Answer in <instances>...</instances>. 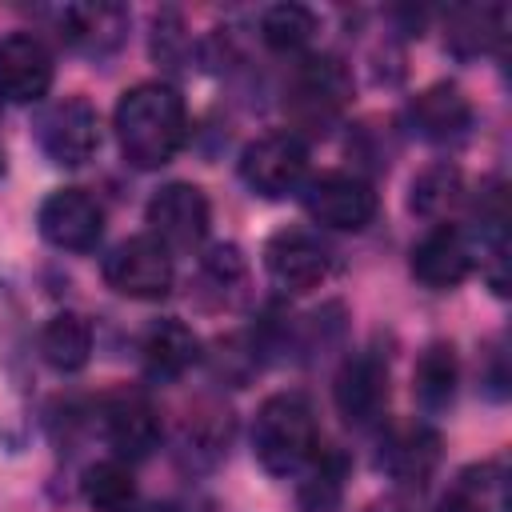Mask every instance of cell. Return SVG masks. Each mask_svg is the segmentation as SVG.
Wrapping results in <instances>:
<instances>
[{
  "label": "cell",
  "instance_id": "obj_4",
  "mask_svg": "<svg viewBox=\"0 0 512 512\" xmlns=\"http://www.w3.org/2000/svg\"><path fill=\"white\" fill-rule=\"evenodd\" d=\"M240 180L256 196H268V200H280V196L304 188V180H308V144H304V136L292 132V128L256 136L240 152Z\"/></svg>",
  "mask_w": 512,
  "mask_h": 512
},
{
  "label": "cell",
  "instance_id": "obj_16",
  "mask_svg": "<svg viewBox=\"0 0 512 512\" xmlns=\"http://www.w3.org/2000/svg\"><path fill=\"white\" fill-rule=\"evenodd\" d=\"M392 480L400 484H428V476L440 464V436L428 424H396L380 440V460H376Z\"/></svg>",
  "mask_w": 512,
  "mask_h": 512
},
{
  "label": "cell",
  "instance_id": "obj_26",
  "mask_svg": "<svg viewBox=\"0 0 512 512\" xmlns=\"http://www.w3.org/2000/svg\"><path fill=\"white\" fill-rule=\"evenodd\" d=\"M500 24H504V8H460V12H452L448 44H452L456 56L488 52L504 36Z\"/></svg>",
  "mask_w": 512,
  "mask_h": 512
},
{
  "label": "cell",
  "instance_id": "obj_9",
  "mask_svg": "<svg viewBox=\"0 0 512 512\" xmlns=\"http://www.w3.org/2000/svg\"><path fill=\"white\" fill-rule=\"evenodd\" d=\"M328 268H332V256L324 240L308 228H280L264 244V272L280 292H292V296L312 292L324 284Z\"/></svg>",
  "mask_w": 512,
  "mask_h": 512
},
{
  "label": "cell",
  "instance_id": "obj_6",
  "mask_svg": "<svg viewBox=\"0 0 512 512\" xmlns=\"http://www.w3.org/2000/svg\"><path fill=\"white\" fill-rule=\"evenodd\" d=\"M36 140L52 164L80 168L100 148V116L84 96H60L40 112Z\"/></svg>",
  "mask_w": 512,
  "mask_h": 512
},
{
  "label": "cell",
  "instance_id": "obj_18",
  "mask_svg": "<svg viewBox=\"0 0 512 512\" xmlns=\"http://www.w3.org/2000/svg\"><path fill=\"white\" fill-rule=\"evenodd\" d=\"M440 512H512L508 464L500 456H492V460L460 468L440 500Z\"/></svg>",
  "mask_w": 512,
  "mask_h": 512
},
{
  "label": "cell",
  "instance_id": "obj_7",
  "mask_svg": "<svg viewBox=\"0 0 512 512\" xmlns=\"http://www.w3.org/2000/svg\"><path fill=\"white\" fill-rule=\"evenodd\" d=\"M304 212L324 224V228H336V232H360L372 224L380 200L372 192L368 180L352 176V172H324V176H312L304 180Z\"/></svg>",
  "mask_w": 512,
  "mask_h": 512
},
{
  "label": "cell",
  "instance_id": "obj_19",
  "mask_svg": "<svg viewBox=\"0 0 512 512\" xmlns=\"http://www.w3.org/2000/svg\"><path fill=\"white\" fill-rule=\"evenodd\" d=\"M140 360L152 380H180L200 360V340L184 320H156L140 340Z\"/></svg>",
  "mask_w": 512,
  "mask_h": 512
},
{
  "label": "cell",
  "instance_id": "obj_12",
  "mask_svg": "<svg viewBox=\"0 0 512 512\" xmlns=\"http://www.w3.org/2000/svg\"><path fill=\"white\" fill-rule=\"evenodd\" d=\"M332 400H336V412L344 416V424H352V428H368L372 420H380V412L388 404V368H384V360L372 356V352L348 356L336 372Z\"/></svg>",
  "mask_w": 512,
  "mask_h": 512
},
{
  "label": "cell",
  "instance_id": "obj_23",
  "mask_svg": "<svg viewBox=\"0 0 512 512\" xmlns=\"http://www.w3.org/2000/svg\"><path fill=\"white\" fill-rule=\"evenodd\" d=\"M412 392H416L424 412H440V408L452 404V396H456V352H452V344L436 340L420 352L416 372H412Z\"/></svg>",
  "mask_w": 512,
  "mask_h": 512
},
{
  "label": "cell",
  "instance_id": "obj_15",
  "mask_svg": "<svg viewBox=\"0 0 512 512\" xmlns=\"http://www.w3.org/2000/svg\"><path fill=\"white\" fill-rule=\"evenodd\" d=\"M408 120L416 136H424L428 144H460L472 128V104L456 84L440 80V84H428L408 104Z\"/></svg>",
  "mask_w": 512,
  "mask_h": 512
},
{
  "label": "cell",
  "instance_id": "obj_1",
  "mask_svg": "<svg viewBox=\"0 0 512 512\" xmlns=\"http://www.w3.org/2000/svg\"><path fill=\"white\" fill-rule=\"evenodd\" d=\"M112 128H116L124 164L140 172L164 168L184 148V136H188L184 96L164 80H144L116 100Z\"/></svg>",
  "mask_w": 512,
  "mask_h": 512
},
{
  "label": "cell",
  "instance_id": "obj_24",
  "mask_svg": "<svg viewBox=\"0 0 512 512\" xmlns=\"http://www.w3.org/2000/svg\"><path fill=\"white\" fill-rule=\"evenodd\" d=\"M464 200V176L456 164L440 160V164H428L416 180H412V196H408V208L424 220H444L456 204Z\"/></svg>",
  "mask_w": 512,
  "mask_h": 512
},
{
  "label": "cell",
  "instance_id": "obj_17",
  "mask_svg": "<svg viewBox=\"0 0 512 512\" xmlns=\"http://www.w3.org/2000/svg\"><path fill=\"white\" fill-rule=\"evenodd\" d=\"M56 24H60V36L88 52V56H108L120 48L124 32H128V12L120 4H64L56 12Z\"/></svg>",
  "mask_w": 512,
  "mask_h": 512
},
{
  "label": "cell",
  "instance_id": "obj_10",
  "mask_svg": "<svg viewBox=\"0 0 512 512\" xmlns=\"http://www.w3.org/2000/svg\"><path fill=\"white\" fill-rule=\"evenodd\" d=\"M40 236L60 252H92L104 236V208L84 188H56L40 204Z\"/></svg>",
  "mask_w": 512,
  "mask_h": 512
},
{
  "label": "cell",
  "instance_id": "obj_2",
  "mask_svg": "<svg viewBox=\"0 0 512 512\" xmlns=\"http://www.w3.org/2000/svg\"><path fill=\"white\" fill-rule=\"evenodd\" d=\"M252 452L264 472L292 476L312 464L320 452L316 436V412L300 392H276L256 408L252 420Z\"/></svg>",
  "mask_w": 512,
  "mask_h": 512
},
{
  "label": "cell",
  "instance_id": "obj_21",
  "mask_svg": "<svg viewBox=\"0 0 512 512\" xmlns=\"http://www.w3.org/2000/svg\"><path fill=\"white\" fill-rule=\"evenodd\" d=\"M36 344L56 372H80L92 356V324L80 312H56L44 320Z\"/></svg>",
  "mask_w": 512,
  "mask_h": 512
},
{
  "label": "cell",
  "instance_id": "obj_5",
  "mask_svg": "<svg viewBox=\"0 0 512 512\" xmlns=\"http://www.w3.org/2000/svg\"><path fill=\"white\" fill-rule=\"evenodd\" d=\"M172 252L152 236H128L104 256V284L128 300H160L172 292Z\"/></svg>",
  "mask_w": 512,
  "mask_h": 512
},
{
  "label": "cell",
  "instance_id": "obj_14",
  "mask_svg": "<svg viewBox=\"0 0 512 512\" xmlns=\"http://www.w3.org/2000/svg\"><path fill=\"white\" fill-rule=\"evenodd\" d=\"M472 264H476V248L452 224H432L416 240V248H412V276L424 288H436V292L464 284L468 272H472Z\"/></svg>",
  "mask_w": 512,
  "mask_h": 512
},
{
  "label": "cell",
  "instance_id": "obj_28",
  "mask_svg": "<svg viewBox=\"0 0 512 512\" xmlns=\"http://www.w3.org/2000/svg\"><path fill=\"white\" fill-rule=\"evenodd\" d=\"M184 44H188V36H184L180 12H172V8L156 12V16H152V56H156L160 64L176 68V64L184 60Z\"/></svg>",
  "mask_w": 512,
  "mask_h": 512
},
{
  "label": "cell",
  "instance_id": "obj_27",
  "mask_svg": "<svg viewBox=\"0 0 512 512\" xmlns=\"http://www.w3.org/2000/svg\"><path fill=\"white\" fill-rule=\"evenodd\" d=\"M312 472H308V480H304V488H300V500H304V508L308 512H332V504H336V496H340V476H344V460L340 456H312Z\"/></svg>",
  "mask_w": 512,
  "mask_h": 512
},
{
  "label": "cell",
  "instance_id": "obj_11",
  "mask_svg": "<svg viewBox=\"0 0 512 512\" xmlns=\"http://www.w3.org/2000/svg\"><path fill=\"white\" fill-rule=\"evenodd\" d=\"M56 76L52 52L32 32H12L0 40V96L8 104H36L48 96Z\"/></svg>",
  "mask_w": 512,
  "mask_h": 512
},
{
  "label": "cell",
  "instance_id": "obj_3",
  "mask_svg": "<svg viewBox=\"0 0 512 512\" xmlns=\"http://www.w3.org/2000/svg\"><path fill=\"white\" fill-rule=\"evenodd\" d=\"M28 336L24 316L8 284H0V444H20L28 432Z\"/></svg>",
  "mask_w": 512,
  "mask_h": 512
},
{
  "label": "cell",
  "instance_id": "obj_8",
  "mask_svg": "<svg viewBox=\"0 0 512 512\" xmlns=\"http://www.w3.org/2000/svg\"><path fill=\"white\" fill-rule=\"evenodd\" d=\"M144 220H148V236L160 240L168 252L172 248H196L204 236H208V224H212V208H208V196L196 188V184H184V180H172L164 184L160 192H152L148 208H144Z\"/></svg>",
  "mask_w": 512,
  "mask_h": 512
},
{
  "label": "cell",
  "instance_id": "obj_22",
  "mask_svg": "<svg viewBox=\"0 0 512 512\" xmlns=\"http://www.w3.org/2000/svg\"><path fill=\"white\" fill-rule=\"evenodd\" d=\"M80 492H84V504L92 512H132L136 508V476L120 456L88 464Z\"/></svg>",
  "mask_w": 512,
  "mask_h": 512
},
{
  "label": "cell",
  "instance_id": "obj_25",
  "mask_svg": "<svg viewBox=\"0 0 512 512\" xmlns=\"http://www.w3.org/2000/svg\"><path fill=\"white\" fill-rule=\"evenodd\" d=\"M316 36V12L304 4H272L260 12V40L272 52H304Z\"/></svg>",
  "mask_w": 512,
  "mask_h": 512
},
{
  "label": "cell",
  "instance_id": "obj_13",
  "mask_svg": "<svg viewBox=\"0 0 512 512\" xmlns=\"http://www.w3.org/2000/svg\"><path fill=\"white\" fill-rule=\"evenodd\" d=\"M104 436L120 460H140L160 444V412L140 388H116L104 400Z\"/></svg>",
  "mask_w": 512,
  "mask_h": 512
},
{
  "label": "cell",
  "instance_id": "obj_20",
  "mask_svg": "<svg viewBox=\"0 0 512 512\" xmlns=\"http://www.w3.org/2000/svg\"><path fill=\"white\" fill-rule=\"evenodd\" d=\"M352 92V76L336 56H308L296 68V100L312 116L336 112Z\"/></svg>",
  "mask_w": 512,
  "mask_h": 512
},
{
  "label": "cell",
  "instance_id": "obj_29",
  "mask_svg": "<svg viewBox=\"0 0 512 512\" xmlns=\"http://www.w3.org/2000/svg\"><path fill=\"white\" fill-rule=\"evenodd\" d=\"M0 172H4V156H0Z\"/></svg>",
  "mask_w": 512,
  "mask_h": 512
}]
</instances>
